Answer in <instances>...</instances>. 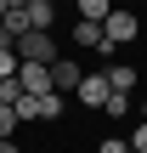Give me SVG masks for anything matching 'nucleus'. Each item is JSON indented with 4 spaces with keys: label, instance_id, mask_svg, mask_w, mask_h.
Segmentation results:
<instances>
[{
    "label": "nucleus",
    "instance_id": "obj_1",
    "mask_svg": "<svg viewBox=\"0 0 147 153\" xmlns=\"http://www.w3.org/2000/svg\"><path fill=\"white\" fill-rule=\"evenodd\" d=\"M136 34H142V17L125 11V6H113V11L102 17V40H108V51H113V45H130Z\"/></svg>",
    "mask_w": 147,
    "mask_h": 153
},
{
    "label": "nucleus",
    "instance_id": "obj_2",
    "mask_svg": "<svg viewBox=\"0 0 147 153\" xmlns=\"http://www.w3.org/2000/svg\"><path fill=\"white\" fill-rule=\"evenodd\" d=\"M11 51H17L23 62H45V68L62 57V51H57V40H51V34H40V28H28L23 40H11Z\"/></svg>",
    "mask_w": 147,
    "mask_h": 153
},
{
    "label": "nucleus",
    "instance_id": "obj_3",
    "mask_svg": "<svg viewBox=\"0 0 147 153\" xmlns=\"http://www.w3.org/2000/svg\"><path fill=\"white\" fill-rule=\"evenodd\" d=\"M17 85H23L28 97H40V91H51V68H45V62H23V68H17Z\"/></svg>",
    "mask_w": 147,
    "mask_h": 153
},
{
    "label": "nucleus",
    "instance_id": "obj_4",
    "mask_svg": "<svg viewBox=\"0 0 147 153\" xmlns=\"http://www.w3.org/2000/svg\"><path fill=\"white\" fill-rule=\"evenodd\" d=\"M74 97H79V102H91V108H102V102H108V97H113V91H108V68H102V74H85V79H79V91H74Z\"/></svg>",
    "mask_w": 147,
    "mask_h": 153
},
{
    "label": "nucleus",
    "instance_id": "obj_5",
    "mask_svg": "<svg viewBox=\"0 0 147 153\" xmlns=\"http://www.w3.org/2000/svg\"><path fill=\"white\" fill-rule=\"evenodd\" d=\"M79 79H85V74H79L68 57H57V62H51V91H79Z\"/></svg>",
    "mask_w": 147,
    "mask_h": 153
},
{
    "label": "nucleus",
    "instance_id": "obj_6",
    "mask_svg": "<svg viewBox=\"0 0 147 153\" xmlns=\"http://www.w3.org/2000/svg\"><path fill=\"white\" fill-rule=\"evenodd\" d=\"M23 11H28V28H40V34H51V17H57V0H28Z\"/></svg>",
    "mask_w": 147,
    "mask_h": 153
},
{
    "label": "nucleus",
    "instance_id": "obj_7",
    "mask_svg": "<svg viewBox=\"0 0 147 153\" xmlns=\"http://www.w3.org/2000/svg\"><path fill=\"white\" fill-rule=\"evenodd\" d=\"M108 91L130 97V91H136V68H130V62H113V68H108Z\"/></svg>",
    "mask_w": 147,
    "mask_h": 153
},
{
    "label": "nucleus",
    "instance_id": "obj_8",
    "mask_svg": "<svg viewBox=\"0 0 147 153\" xmlns=\"http://www.w3.org/2000/svg\"><path fill=\"white\" fill-rule=\"evenodd\" d=\"M34 102V119H57L62 114V91H40V97H28Z\"/></svg>",
    "mask_w": 147,
    "mask_h": 153
},
{
    "label": "nucleus",
    "instance_id": "obj_9",
    "mask_svg": "<svg viewBox=\"0 0 147 153\" xmlns=\"http://www.w3.org/2000/svg\"><path fill=\"white\" fill-rule=\"evenodd\" d=\"M74 45H91V51H108V40H102V23H79V28H74Z\"/></svg>",
    "mask_w": 147,
    "mask_h": 153
},
{
    "label": "nucleus",
    "instance_id": "obj_10",
    "mask_svg": "<svg viewBox=\"0 0 147 153\" xmlns=\"http://www.w3.org/2000/svg\"><path fill=\"white\" fill-rule=\"evenodd\" d=\"M113 11V0H79V23H102Z\"/></svg>",
    "mask_w": 147,
    "mask_h": 153
},
{
    "label": "nucleus",
    "instance_id": "obj_11",
    "mask_svg": "<svg viewBox=\"0 0 147 153\" xmlns=\"http://www.w3.org/2000/svg\"><path fill=\"white\" fill-rule=\"evenodd\" d=\"M17 68H23V57L11 45H0V79H17Z\"/></svg>",
    "mask_w": 147,
    "mask_h": 153
},
{
    "label": "nucleus",
    "instance_id": "obj_12",
    "mask_svg": "<svg viewBox=\"0 0 147 153\" xmlns=\"http://www.w3.org/2000/svg\"><path fill=\"white\" fill-rule=\"evenodd\" d=\"M23 102V85L17 79H0V108H17Z\"/></svg>",
    "mask_w": 147,
    "mask_h": 153
},
{
    "label": "nucleus",
    "instance_id": "obj_13",
    "mask_svg": "<svg viewBox=\"0 0 147 153\" xmlns=\"http://www.w3.org/2000/svg\"><path fill=\"white\" fill-rule=\"evenodd\" d=\"M102 114H113V119H125V114H130V97H119V91H113V97L102 102Z\"/></svg>",
    "mask_w": 147,
    "mask_h": 153
},
{
    "label": "nucleus",
    "instance_id": "obj_14",
    "mask_svg": "<svg viewBox=\"0 0 147 153\" xmlns=\"http://www.w3.org/2000/svg\"><path fill=\"white\" fill-rule=\"evenodd\" d=\"M11 131H17V108H0V142H11Z\"/></svg>",
    "mask_w": 147,
    "mask_h": 153
},
{
    "label": "nucleus",
    "instance_id": "obj_15",
    "mask_svg": "<svg viewBox=\"0 0 147 153\" xmlns=\"http://www.w3.org/2000/svg\"><path fill=\"white\" fill-rule=\"evenodd\" d=\"M125 142H130V153H147V119L136 125V131H130V136H125Z\"/></svg>",
    "mask_w": 147,
    "mask_h": 153
},
{
    "label": "nucleus",
    "instance_id": "obj_16",
    "mask_svg": "<svg viewBox=\"0 0 147 153\" xmlns=\"http://www.w3.org/2000/svg\"><path fill=\"white\" fill-rule=\"evenodd\" d=\"M96 153H130V142H125V136H108V142H102Z\"/></svg>",
    "mask_w": 147,
    "mask_h": 153
},
{
    "label": "nucleus",
    "instance_id": "obj_17",
    "mask_svg": "<svg viewBox=\"0 0 147 153\" xmlns=\"http://www.w3.org/2000/svg\"><path fill=\"white\" fill-rule=\"evenodd\" d=\"M0 153H23V148H17V142H0Z\"/></svg>",
    "mask_w": 147,
    "mask_h": 153
},
{
    "label": "nucleus",
    "instance_id": "obj_18",
    "mask_svg": "<svg viewBox=\"0 0 147 153\" xmlns=\"http://www.w3.org/2000/svg\"><path fill=\"white\" fill-rule=\"evenodd\" d=\"M0 17H6V0H0Z\"/></svg>",
    "mask_w": 147,
    "mask_h": 153
},
{
    "label": "nucleus",
    "instance_id": "obj_19",
    "mask_svg": "<svg viewBox=\"0 0 147 153\" xmlns=\"http://www.w3.org/2000/svg\"><path fill=\"white\" fill-rule=\"evenodd\" d=\"M142 119H147V102H142Z\"/></svg>",
    "mask_w": 147,
    "mask_h": 153
}]
</instances>
